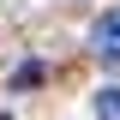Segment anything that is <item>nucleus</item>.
I'll list each match as a JSON object with an SVG mask.
<instances>
[{
  "mask_svg": "<svg viewBox=\"0 0 120 120\" xmlns=\"http://www.w3.org/2000/svg\"><path fill=\"white\" fill-rule=\"evenodd\" d=\"M96 120H120V90H96Z\"/></svg>",
  "mask_w": 120,
  "mask_h": 120,
  "instance_id": "nucleus-1",
  "label": "nucleus"
},
{
  "mask_svg": "<svg viewBox=\"0 0 120 120\" xmlns=\"http://www.w3.org/2000/svg\"><path fill=\"white\" fill-rule=\"evenodd\" d=\"M102 42H120V6L102 12V24H96V48H102Z\"/></svg>",
  "mask_w": 120,
  "mask_h": 120,
  "instance_id": "nucleus-2",
  "label": "nucleus"
},
{
  "mask_svg": "<svg viewBox=\"0 0 120 120\" xmlns=\"http://www.w3.org/2000/svg\"><path fill=\"white\" fill-rule=\"evenodd\" d=\"M18 90H30V84H42V66H36V60H30V66H18V78H12Z\"/></svg>",
  "mask_w": 120,
  "mask_h": 120,
  "instance_id": "nucleus-3",
  "label": "nucleus"
}]
</instances>
